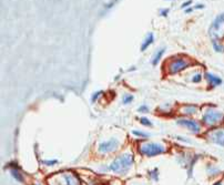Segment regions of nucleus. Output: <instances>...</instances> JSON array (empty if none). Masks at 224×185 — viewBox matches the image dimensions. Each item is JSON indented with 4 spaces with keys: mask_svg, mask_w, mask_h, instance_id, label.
Masks as SVG:
<instances>
[{
    "mask_svg": "<svg viewBox=\"0 0 224 185\" xmlns=\"http://www.w3.org/2000/svg\"><path fill=\"white\" fill-rule=\"evenodd\" d=\"M207 138H209L212 142H214L215 144H219V145H221V146H224V130L223 129L212 131L211 133L207 135Z\"/></svg>",
    "mask_w": 224,
    "mask_h": 185,
    "instance_id": "6e6552de",
    "label": "nucleus"
},
{
    "mask_svg": "<svg viewBox=\"0 0 224 185\" xmlns=\"http://www.w3.org/2000/svg\"><path fill=\"white\" fill-rule=\"evenodd\" d=\"M101 93H102V92H98V93H95V95L92 96V102H95V100L98 99V95H99V94H101Z\"/></svg>",
    "mask_w": 224,
    "mask_h": 185,
    "instance_id": "5701e85b",
    "label": "nucleus"
},
{
    "mask_svg": "<svg viewBox=\"0 0 224 185\" xmlns=\"http://www.w3.org/2000/svg\"><path fill=\"white\" fill-rule=\"evenodd\" d=\"M223 118V113L217 110H207L203 115V122L207 125H214V124L221 122Z\"/></svg>",
    "mask_w": 224,
    "mask_h": 185,
    "instance_id": "20e7f679",
    "label": "nucleus"
},
{
    "mask_svg": "<svg viewBox=\"0 0 224 185\" xmlns=\"http://www.w3.org/2000/svg\"><path fill=\"white\" fill-rule=\"evenodd\" d=\"M133 164V156L130 153L120 155L110 164L109 170L118 174H124Z\"/></svg>",
    "mask_w": 224,
    "mask_h": 185,
    "instance_id": "f257e3e1",
    "label": "nucleus"
},
{
    "mask_svg": "<svg viewBox=\"0 0 224 185\" xmlns=\"http://www.w3.org/2000/svg\"><path fill=\"white\" fill-rule=\"evenodd\" d=\"M207 81H209L210 85H211L212 88H214V86H217V85H220V84L222 83L221 78L217 77V75H214V74H212V73H207Z\"/></svg>",
    "mask_w": 224,
    "mask_h": 185,
    "instance_id": "9d476101",
    "label": "nucleus"
},
{
    "mask_svg": "<svg viewBox=\"0 0 224 185\" xmlns=\"http://www.w3.org/2000/svg\"><path fill=\"white\" fill-rule=\"evenodd\" d=\"M138 111H139V112H148V111H149V109H148L147 105H142V106H140V108L138 109Z\"/></svg>",
    "mask_w": 224,
    "mask_h": 185,
    "instance_id": "6ab92c4d",
    "label": "nucleus"
},
{
    "mask_svg": "<svg viewBox=\"0 0 224 185\" xmlns=\"http://www.w3.org/2000/svg\"><path fill=\"white\" fill-rule=\"evenodd\" d=\"M43 163L47 164V165H53V164L57 163V161H43Z\"/></svg>",
    "mask_w": 224,
    "mask_h": 185,
    "instance_id": "412c9836",
    "label": "nucleus"
},
{
    "mask_svg": "<svg viewBox=\"0 0 224 185\" xmlns=\"http://www.w3.org/2000/svg\"><path fill=\"white\" fill-rule=\"evenodd\" d=\"M197 112V108L194 105H187L183 109V113L187 114V115H192Z\"/></svg>",
    "mask_w": 224,
    "mask_h": 185,
    "instance_id": "ddd939ff",
    "label": "nucleus"
},
{
    "mask_svg": "<svg viewBox=\"0 0 224 185\" xmlns=\"http://www.w3.org/2000/svg\"><path fill=\"white\" fill-rule=\"evenodd\" d=\"M168 12H169V10H161V11H160L161 16H164V17H167L168 16Z\"/></svg>",
    "mask_w": 224,
    "mask_h": 185,
    "instance_id": "4be33fe9",
    "label": "nucleus"
},
{
    "mask_svg": "<svg viewBox=\"0 0 224 185\" xmlns=\"http://www.w3.org/2000/svg\"><path fill=\"white\" fill-rule=\"evenodd\" d=\"M133 101V96L132 95H124L123 96V99H122V102H123V104H128V103H130V102H132Z\"/></svg>",
    "mask_w": 224,
    "mask_h": 185,
    "instance_id": "dca6fc26",
    "label": "nucleus"
},
{
    "mask_svg": "<svg viewBox=\"0 0 224 185\" xmlns=\"http://www.w3.org/2000/svg\"><path fill=\"white\" fill-rule=\"evenodd\" d=\"M63 178L66 181V185H81L79 178L73 173H66Z\"/></svg>",
    "mask_w": 224,
    "mask_h": 185,
    "instance_id": "1a4fd4ad",
    "label": "nucleus"
},
{
    "mask_svg": "<svg viewBox=\"0 0 224 185\" xmlns=\"http://www.w3.org/2000/svg\"><path fill=\"white\" fill-rule=\"evenodd\" d=\"M214 185H223V184H222V182H221V181H219V182L214 183Z\"/></svg>",
    "mask_w": 224,
    "mask_h": 185,
    "instance_id": "393cba45",
    "label": "nucleus"
},
{
    "mask_svg": "<svg viewBox=\"0 0 224 185\" xmlns=\"http://www.w3.org/2000/svg\"><path fill=\"white\" fill-rule=\"evenodd\" d=\"M213 47H214L215 51H217V52H222V51H223V46L220 45L219 42L213 41Z\"/></svg>",
    "mask_w": 224,
    "mask_h": 185,
    "instance_id": "f3484780",
    "label": "nucleus"
},
{
    "mask_svg": "<svg viewBox=\"0 0 224 185\" xmlns=\"http://www.w3.org/2000/svg\"><path fill=\"white\" fill-rule=\"evenodd\" d=\"M223 28H224V13L220 15L219 17H217V19L213 21L211 28H210V32H211L212 37L217 36V38H219L220 36L223 35Z\"/></svg>",
    "mask_w": 224,
    "mask_h": 185,
    "instance_id": "39448f33",
    "label": "nucleus"
},
{
    "mask_svg": "<svg viewBox=\"0 0 224 185\" xmlns=\"http://www.w3.org/2000/svg\"><path fill=\"white\" fill-rule=\"evenodd\" d=\"M140 122H141V124H143V125H145V126H152L151 121H150L149 119L145 118V116H143V118L140 119Z\"/></svg>",
    "mask_w": 224,
    "mask_h": 185,
    "instance_id": "2eb2a0df",
    "label": "nucleus"
},
{
    "mask_svg": "<svg viewBox=\"0 0 224 185\" xmlns=\"http://www.w3.org/2000/svg\"><path fill=\"white\" fill-rule=\"evenodd\" d=\"M153 40H154L153 33H149V35H148V37L145 38V40L143 41V43H142L141 51H144L145 49H148V48H149V46L151 45V43H153Z\"/></svg>",
    "mask_w": 224,
    "mask_h": 185,
    "instance_id": "9b49d317",
    "label": "nucleus"
},
{
    "mask_svg": "<svg viewBox=\"0 0 224 185\" xmlns=\"http://www.w3.org/2000/svg\"><path fill=\"white\" fill-rule=\"evenodd\" d=\"M120 145V142L115 139H112V140L109 141H105L102 143H100L99 145V152L101 153H109V152H113L115 151Z\"/></svg>",
    "mask_w": 224,
    "mask_h": 185,
    "instance_id": "423d86ee",
    "label": "nucleus"
},
{
    "mask_svg": "<svg viewBox=\"0 0 224 185\" xmlns=\"http://www.w3.org/2000/svg\"><path fill=\"white\" fill-rule=\"evenodd\" d=\"M201 79H202V75L200 73H197V74H195L194 77H193V80H192V81L193 82H195V83H197V82H200L201 81Z\"/></svg>",
    "mask_w": 224,
    "mask_h": 185,
    "instance_id": "a211bd4d",
    "label": "nucleus"
},
{
    "mask_svg": "<svg viewBox=\"0 0 224 185\" xmlns=\"http://www.w3.org/2000/svg\"><path fill=\"white\" fill-rule=\"evenodd\" d=\"M178 124L179 125L184 126V128L189 129L191 132H194V133H199L200 130H201V126L197 122L193 121V120H187V119H180L178 120Z\"/></svg>",
    "mask_w": 224,
    "mask_h": 185,
    "instance_id": "0eeeda50",
    "label": "nucleus"
},
{
    "mask_svg": "<svg viewBox=\"0 0 224 185\" xmlns=\"http://www.w3.org/2000/svg\"><path fill=\"white\" fill-rule=\"evenodd\" d=\"M132 133L134 134V135H138V136H147V134L142 133L141 131H132Z\"/></svg>",
    "mask_w": 224,
    "mask_h": 185,
    "instance_id": "aec40b11",
    "label": "nucleus"
},
{
    "mask_svg": "<svg viewBox=\"0 0 224 185\" xmlns=\"http://www.w3.org/2000/svg\"><path fill=\"white\" fill-rule=\"evenodd\" d=\"M190 66V61L187 60L184 57H175L172 59L169 64V72L171 74H175L178 72L184 70Z\"/></svg>",
    "mask_w": 224,
    "mask_h": 185,
    "instance_id": "7ed1b4c3",
    "label": "nucleus"
},
{
    "mask_svg": "<svg viewBox=\"0 0 224 185\" xmlns=\"http://www.w3.org/2000/svg\"><path fill=\"white\" fill-rule=\"evenodd\" d=\"M163 52H164V49H161V50H159L157 53H155V56L153 57V59H152V64H153V66H155V64L159 63L160 59H161L162 56H163Z\"/></svg>",
    "mask_w": 224,
    "mask_h": 185,
    "instance_id": "f8f14e48",
    "label": "nucleus"
},
{
    "mask_svg": "<svg viewBox=\"0 0 224 185\" xmlns=\"http://www.w3.org/2000/svg\"><path fill=\"white\" fill-rule=\"evenodd\" d=\"M191 2H192L191 0H189V1H187V2H184V3H183V5H182V8H185V7H187V6L191 5Z\"/></svg>",
    "mask_w": 224,
    "mask_h": 185,
    "instance_id": "b1692460",
    "label": "nucleus"
},
{
    "mask_svg": "<svg viewBox=\"0 0 224 185\" xmlns=\"http://www.w3.org/2000/svg\"><path fill=\"white\" fill-rule=\"evenodd\" d=\"M140 152L145 156H155L165 152V148L159 143H143L140 145Z\"/></svg>",
    "mask_w": 224,
    "mask_h": 185,
    "instance_id": "f03ea898",
    "label": "nucleus"
},
{
    "mask_svg": "<svg viewBox=\"0 0 224 185\" xmlns=\"http://www.w3.org/2000/svg\"><path fill=\"white\" fill-rule=\"evenodd\" d=\"M11 174H12L13 178H15L16 180H18L19 182H23V178L21 176V174H20L19 172H17L16 170H12L11 171Z\"/></svg>",
    "mask_w": 224,
    "mask_h": 185,
    "instance_id": "4468645a",
    "label": "nucleus"
}]
</instances>
